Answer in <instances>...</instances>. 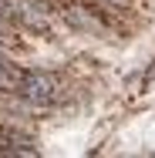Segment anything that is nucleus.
Instances as JSON below:
<instances>
[{"label": "nucleus", "instance_id": "423d86ee", "mask_svg": "<svg viewBox=\"0 0 155 158\" xmlns=\"http://www.w3.org/2000/svg\"><path fill=\"white\" fill-rule=\"evenodd\" d=\"M108 3H128V0H108Z\"/></svg>", "mask_w": 155, "mask_h": 158}, {"label": "nucleus", "instance_id": "f257e3e1", "mask_svg": "<svg viewBox=\"0 0 155 158\" xmlns=\"http://www.w3.org/2000/svg\"><path fill=\"white\" fill-rule=\"evenodd\" d=\"M17 91L24 101H31L37 108H47V104H54L58 94H61V84H58V77L54 74H47V71H24V77H20V84H17Z\"/></svg>", "mask_w": 155, "mask_h": 158}, {"label": "nucleus", "instance_id": "20e7f679", "mask_svg": "<svg viewBox=\"0 0 155 158\" xmlns=\"http://www.w3.org/2000/svg\"><path fill=\"white\" fill-rule=\"evenodd\" d=\"M10 44H14V37H10V34L0 27V47H10Z\"/></svg>", "mask_w": 155, "mask_h": 158}, {"label": "nucleus", "instance_id": "f03ea898", "mask_svg": "<svg viewBox=\"0 0 155 158\" xmlns=\"http://www.w3.org/2000/svg\"><path fill=\"white\" fill-rule=\"evenodd\" d=\"M0 152L3 155H34V141L24 131H14V128L0 125Z\"/></svg>", "mask_w": 155, "mask_h": 158}, {"label": "nucleus", "instance_id": "39448f33", "mask_svg": "<svg viewBox=\"0 0 155 158\" xmlns=\"http://www.w3.org/2000/svg\"><path fill=\"white\" fill-rule=\"evenodd\" d=\"M152 88H155V67L149 71V77H145V91H152Z\"/></svg>", "mask_w": 155, "mask_h": 158}, {"label": "nucleus", "instance_id": "7ed1b4c3", "mask_svg": "<svg viewBox=\"0 0 155 158\" xmlns=\"http://www.w3.org/2000/svg\"><path fill=\"white\" fill-rule=\"evenodd\" d=\"M17 17V7L10 0H0V20H14Z\"/></svg>", "mask_w": 155, "mask_h": 158}]
</instances>
